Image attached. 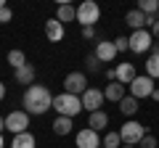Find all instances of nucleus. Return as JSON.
Returning a JSON list of instances; mask_svg holds the SVG:
<instances>
[{
    "label": "nucleus",
    "mask_w": 159,
    "mask_h": 148,
    "mask_svg": "<svg viewBox=\"0 0 159 148\" xmlns=\"http://www.w3.org/2000/svg\"><path fill=\"white\" fill-rule=\"evenodd\" d=\"M93 56H96L101 63H111L114 58H117L114 40H98V42H96V50H93Z\"/></svg>",
    "instance_id": "11"
},
{
    "label": "nucleus",
    "mask_w": 159,
    "mask_h": 148,
    "mask_svg": "<svg viewBox=\"0 0 159 148\" xmlns=\"http://www.w3.org/2000/svg\"><path fill=\"white\" fill-rule=\"evenodd\" d=\"M114 48H117V53H119V50H127V37H125V34L114 40Z\"/></svg>",
    "instance_id": "29"
},
{
    "label": "nucleus",
    "mask_w": 159,
    "mask_h": 148,
    "mask_svg": "<svg viewBox=\"0 0 159 148\" xmlns=\"http://www.w3.org/2000/svg\"><path fill=\"white\" fill-rule=\"evenodd\" d=\"M8 63H11L13 69H21L24 63H27V56H24V50H19V48H13V50H8Z\"/></svg>",
    "instance_id": "22"
},
{
    "label": "nucleus",
    "mask_w": 159,
    "mask_h": 148,
    "mask_svg": "<svg viewBox=\"0 0 159 148\" xmlns=\"http://www.w3.org/2000/svg\"><path fill=\"white\" fill-rule=\"evenodd\" d=\"M88 74L85 72H69L66 77H64V93H69V95H82V93L88 90Z\"/></svg>",
    "instance_id": "5"
},
{
    "label": "nucleus",
    "mask_w": 159,
    "mask_h": 148,
    "mask_svg": "<svg viewBox=\"0 0 159 148\" xmlns=\"http://www.w3.org/2000/svg\"><path fill=\"white\" fill-rule=\"evenodd\" d=\"M119 148H135V146H119Z\"/></svg>",
    "instance_id": "38"
},
{
    "label": "nucleus",
    "mask_w": 159,
    "mask_h": 148,
    "mask_svg": "<svg viewBox=\"0 0 159 148\" xmlns=\"http://www.w3.org/2000/svg\"><path fill=\"white\" fill-rule=\"evenodd\" d=\"M34 77H37V72H34L32 63H24L21 69H13V80L19 82V85H34Z\"/></svg>",
    "instance_id": "14"
},
{
    "label": "nucleus",
    "mask_w": 159,
    "mask_h": 148,
    "mask_svg": "<svg viewBox=\"0 0 159 148\" xmlns=\"http://www.w3.org/2000/svg\"><path fill=\"white\" fill-rule=\"evenodd\" d=\"M21 103H24V111L29 116H43L45 111L53 108V95H51V90L45 85H29L24 90Z\"/></svg>",
    "instance_id": "1"
},
{
    "label": "nucleus",
    "mask_w": 159,
    "mask_h": 148,
    "mask_svg": "<svg viewBox=\"0 0 159 148\" xmlns=\"http://www.w3.org/2000/svg\"><path fill=\"white\" fill-rule=\"evenodd\" d=\"M106 80H109V82H117V74H114V69H106Z\"/></svg>",
    "instance_id": "32"
},
{
    "label": "nucleus",
    "mask_w": 159,
    "mask_h": 148,
    "mask_svg": "<svg viewBox=\"0 0 159 148\" xmlns=\"http://www.w3.org/2000/svg\"><path fill=\"white\" fill-rule=\"evenodd\" d=\"M74 146L77 148H101V137H98L96 130L85 127V130H80L77 135H74Z\"/></svg>",
    "instance_id": "10"
},
{
    "label": "nucleus",
    "mask_w": 159,
    "mask_h": 148,
    "mask_svg": "<svg viewBox=\"0 0 159 148\" xmlns=\"http://www.w3.org/2000/svg\"><path fill=\"white\" fill-rule=\"evenodd\" d=\"M101 148H103V146H101Z\"/></svg>",
    "instance_id": "39"
},
{
    "label": "nucleus",
    "mask_w": 159,
    "mask_h": 148,
    "mask_svg": "<svg viewBox=\"0 0 159 148\" xmlns=\"http://www.w3.org/2000/svg\"><path fill=\"white\" fill-rule=\"evenodd\" d=\"M127 87H130V95L135 98V101H143V98H151V93H154V80H151V77H146V74H143V77L138 74Z\"/></svg>",
    "instance_id": "7"
},
{
    "label": "nucleus",
    "mask_w": 159,
    "mask_h": 148,
    "mask_svg": "<svg viewBox=\"0 0 159 148\" xmlns=\"http://www.w3.org/2000/svg\"><path fill=\"white\" fill-rule=\"evenodd\" d=\"M0 148H6V140H3V132H0Z\"/></svg>",
    "instance_id": "36"
},
{
    "label": "nucleus",
    "mask_w": 159,
    "mask_h": 148,
    "mask_svg": "<svg viewBox=\"0 0 159 148\" xmlns=\"http://www.w3.org/2000/svg\"><path fill=\"white\" fill-rule=\"evenodd\" d=\"M138 146H141V148H157L159 143H157V137H154V135H148V132H146V135H143V140L138 143Z\"/></svg>",
    "instance_id": "27"
},
{
    "label": "nucleus",
    "mask_w": 159,
    "mask_h": 148,
    "mask_svg": "<svg viewBox=\"0 0 159 148\" xmlns=\"http://www.w3.org/2000/svg\"><path fill=\"white\" fill-rule=\"evenodd\" d=\"M98 19H101V8H98L96 0H82L77 6V21L82 27H96Z\"/></svg>",
    "instance_id": "3"
},
{
    "label": "nucleus",
    "mask_w": 159,
    "mask_h": 148,
    "mask_svg": "<svg viewBox=\"0 0 159 148\" xmlns=\"http://www.w3.org/2000/svg\"><path fill=\"white\" fill-rule=\"evenodd\" d=\"M125 24L133 29V32H138V29H146V16H143L138 8H133V11L125 13Z\"/></svg>",
    "instance_id": "15"
},
{
    "label": "nucleus",
    "mask_w": 159,
    "mask_h": 148,
    "mask_svg": "<svg viewBox=\"0 0 159 148\" xmlns=\"http://www.w3.org/2000/svg\"><path fill=\"white\" fill-rule=\"evenodd\" d=\"M138 11H141L143 16H157L159 13V0H141V3H138Z\"/></svg>",
    "instance_id": "24"
},
{
    "label": "nucleus",
    "mask_w": 159,
    "mask_h": 148,
    "mask_svg": "<svg viewBox=\"0 0 159 148\" xmlns=\"http://www.w3.org/2000/svg\"><path fill=\"white\" fill-rule=\"evenodd\" d=\"M11 19H13V11H11V8H0V24H8V21H11Z\"/></svg>",
    "instance_id": "28"
},
{
    "label": "nucleus",
    "mask_w": 159,
    "mask_h": 148,
    "mask_svg": "<svg viewBox=\"0 0 159 148\" xmlns=\"http://www.w3.org/2000/svg\"><path fill=\"white\" fill-rule=\"evenodd\" d=\"M3 98H6V85L0 82V101H3Z\"/></svg>",
    "instance_id": "33"
},
{
    "label": "nucleus",
    "mask_w": 159,
    "mask_h": 148,
    "mask_svg": "<svg viewBox=\"0 0 159 148\" xmlns=\"http://www.w3.org/2000/svg\"><path fill=\"white\" fill-rule=\"evenodd\" d=\"M146 132H148V130L141 124V122H135V119L125 122V124H122V130H119L122 146H138V143L143 140V135H146Z\"/></svg>",
    "instance_id": "4"
},
{
    "label": "nucleus",
    "mask_w": 159,
    "mask_h": 148,
    "mask_svg": "<svg viewBox=\"0 0 159 148\" xmlns=\"http://www.w3.org/2000/svg\"><path fill=\"white\" fill-rule=\"evenodd\" d=\"M88 127H90V130H103V127H109V114H106V111H103V108H101V111H93V114L90 116H88Z\"/></svg>",
    "instance_id": "18"
},
{
    "label": "nucleus",
    "mask_w": 159,
    "mask_h": 148,
    "mask_svg": "<svg viewBox=\"0 0 159 148\" xmlns=\"http://www.w3.org/2000/svg\"><path fill=\"white\" fill-rule=\"evenodd\" d=\"M148 32H151V37H159V19H157V21H154V27L148 29Z\"/></svg>",
    "instance_id": "31"
},
{
    "label": "nucleus",
    "mask_w": 159,
    "mask_h": 148,
    "mask_svg": "<svg viewBox=\"0 0 159 148\" xmlns=\"http://www.w3.org/2000/svg\"><path fill=\"white\" fill-rule=\"evenodd\" d=\"M103 98L111 103H119L122 98H125V85H119V82H109L106 90H103Z\"/></svg>",
    "instance_id": "17"
},
{
    "label": "nucleus",
    "mask_w": 159,
    "mask_h": 148,
    "mask_svg": "<svg viewBox=\"0 0 159 148\" xmlns=\"http://www.w3.org/2000/svg\"><path fill=\"white\" fill-rule=\"evenodd\" d=\"M85 63H88V72H101V61H98V58L93 56V53L85 58Z\"/></svg>",
    "instance_id": "26"
},
{
    "label": "nucleus",
    "mask_w": 159,
    "mask_h": 148,
    "mask_svg": "<svg viewBox=\"0 0 159 148\" xmlns=\"http://www.w3.org/2000/svg\"><path fill=\"white\" fill-rule=\"evenodd\" d=\"M64 34H66V27H64V24L58 21L56 16L45 21V37H48L51 42H61V40H64Z\"/></svg>",
    "instance_id": "12"
},
{
    "label": "nucleus",
    "mask_w": 159,
    "mask_h": 148,
    "mask_svg": "<svg viewBox=\"0 0 159 148\" xmlns=\"http://www.w3.org/2000/svg\"><path fill=\"white\" fill-rule=\"evenodd\" d=\"M53 111H56V116H69V119H74V116L82 111V103H80L77 95L58 93V95H53Z\"/></svg>",
    "instance_id": "2"
},
{
    "label": "nucleus",
    "mask_w": 159,
    "mask_h": 148,
    "mask_svg": "<svg viewBox=\"0 0 159 148\" xmlns=\"http://www.w3.org/2000/svg\"><path fill=\"white\" fill-rule=\"evenodd\" d=\"M103 90H98V87H88L82 95H80V103H82V108H85L88 114H93V111H101L103 106Z\"/></svg>",
    "instance_id": "8"
},
{
    "label": "nucleus",
    "mask_w": 159,
    "mask_h": 148,
    "mask_svg": "<svg viewBox=\"0 0 159 148\" xmlns=\"http://www.w3.org/2000/svg\"><path fill=\"white\" fill-rule=\"evenodd\" d=\"M119 146H122L119 132H106V135H103V148H119Z\"/></svg>",
    "instance_id": "25"
},
{
    "label": "nucleus",
    "mask_w": 159,
    "mask_h": 148,
    "mask_svg": "<svg viewBox=\"0 0 159 148\" xmlns=\"http://www.w3.org/2000/svg\"><path fill=\"white\" fill-rule=\"evenodd\" d=\"M51 127H53V132H56V135H61V137H64V135H69V132H72V127H74V124H72V119H69V116H56Z\"/></svg>",
    "instance_id": "20"
},
{
    "label": "nucleus",
    "mask_w": 159,
    "mask_h": 148,
    "mask_svg": "<svg viewBox=\"0 0 159 148\" xmlns=\"http://www.w3.org/2000/svg\"><path fill=\"white\" fill-rule=\"evenodd\" d=\"M11 148H37V140H34V135L27 130V132H21V135H13Z\"/></svg>",
    "instance_id": "19"
},
{
    "label": "nucleus",
    "mask_w": 159,
    "mask_h": 148,
    "mask_svg": "<svg viewBox=\"0 0 159 148\" xmlns=\"http://www.w3.org/2000/svg\"><path fill=\"white\" fill-rule=\"evenodd\" d=\"M27 127H29V114L27 111H11V114H6V130H11L13 135L27 132Z\"/></svg>",
    "instance_id": "9"
},
{
    "label": "nucleus",
    "mask_w": 159,
    "mask_h": 148,
    "mask_svg": "<svg viewBox=\"0 0 159 148\" xmlns=\"http://www.w3.org/2000/svg\"><path fill=\"white\" fill-rule=\"evenodd\" d=\"M151 45H154V37L148 29H138V32H133L127 37V50H133V53H148Z\"/></svg>",
    "instance_id": "6"
},
{
    "label": "nucleus",
    "mask_w": 159,
    "mask_h": 148,
    "mask_svg": "<svg viewBox=\"0 0 159 148\" xmlns=\"http://www.w3.org/2000/svg\"><path fill=\"white\" fill-rule=\"evenodd\" d=\"M151 98H154V101H159V87H154V93H151Z\"/></svg>",
    "instance_id": "34"
},
{
    "label": "nucleus",
    "mask_w": 159,
    "mask_h": 148,
    "mask_svg": "<svg viewBox=\"0 0 159 148\" xmlns=\"http://www.w3.org/2000/svg\"><path fill=\"white\" fill-rule=\"evenodd\" d=\"M114 74H117V82H119V85H130V82L138 77L135 66H133V63H125V61H122V63H117Z\"/></svg>",
    "instance_id": "13"
},
{
    "label": "nucleus",
    "mask_w": 159,
    "mask_h": 148,
    "mask_svg": "<svg viewBox=\"0 0 159 148\" xmlns=\"http://www.w3.org/2000/svg\"><path fill=\"white\" fill-rule=\"evenodd\" d=\"M146 77L151 80H159V53H151L146 61Z\"/></svg>",
    "instance_id": "23"
},
{
    "label": "nucleus",
    "mask_w": 159,
    "mask_h": 148,
    "mask_svg": "<svg viewBox=\"0 0 159 148\" xmlns=\"http://www.w3.org/2000/svg\"><path fill=\"white\" fill-rule=\"evenodd\" d=\"M0 8H6V0H0Z\"/></svg>",
    "instance_id": "37"
},
{
    "label": "nucleus",
    "mask_w": 159,
    "mask_h": 148,
    "mask_svg": "<svg viewBox=\"0 0 159 148\" xmlns=\"http://www.w3.org/2000/svg\"><path fill=\"white\" fill-rule=\"evenodd\" d=\"M6 130V116H0V132Z\"/></svg>",
    "instance_id": "35"
},
{
    "label": "nucleus",
    "mask_w": 159,
    "mask_h": 148,
    "mask_svg": "<svg viewBox=\"0 0 159 148\" xmlns=\"http://www.w3.org/2000/svg\"><path fill=\"white\" fill-rule=\"evenodd\" d=\"M82 37L85 40H93L96 37V27H82Z\"/></svg>",
    "instance_id": "30"
},
{
    "label": "nucleus",
    "mask_w": 159,
    "mask_h": 148,
    "mask_svg": "<svg viewBox=\"0 0 159 148\" xmlns=\"http://www.w3.org/2000/svg\"><path fill=\"white\" fill-rule=\"evenodd\" d=\"M56 19L66 27L69 21H77V8H74L72 3H61V6H58V11H56Z\"/></svg>",
    "instance_id": "16"
},
{
    "label": "nucleus",
    "mask_w": 159,
    "mask_h": 148,
    "mask_svg": "<svg viewBox=\"0 0 159 148\" xmlns=\"http://www.w3.org/2000/svg\"><path fill=\"white\" fill-rule=\"evenodd\" d=\"M119 111L125 116H135V111H138V101L133 95H125L122 101H119Z\"/></svg>",
    "instance_id": "21"
}]
</instances>
